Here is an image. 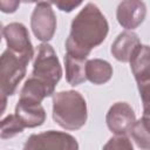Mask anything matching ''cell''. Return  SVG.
<instances>
[{"mask_svg": "<svg viewBox=\"0 0 150 150\" xmlns=\"http://www.w3.org/2000/svg\"><path fill=\"white\" fill-rule=\"evenodd\" d=\"M86 63H87V59H80L66 53L64 55L66 80L70 86H79L87 80Z\"/></svg>", "mask_w": 150, "mask_h": 150, "instance_id": "9a60e30c", "label": "cell"}, {"mask_svg": "<svg viewBox=\"0 0 150 150\" xmlns=\"http://www.w3.org/2000/svg\"><path fill=\"white\" fill-rule=\"evenodd\" d=\"M30 28L35 38L42 42L53 39L56 30V15L49 2L36 4L30 16Z\"/></svg>", "mask_w": 150, "mask_h": 150, "instance_id": "52a82bcc", "label": "cell"}, {"mask_svg": "<svg viewBox=\"0 0 150 150\" xmlns=\"http://www.w3.org/2000/svg\"><path fill=\"white\" fill-rule=\"evenodd\" d=\"M145 15L146 6L143 0H122L116 11L118 23L128 30L137 28L144 21Z\"/></svg>", "mask_w": 150, "mask_h": 150, "instance_id": "9c48e42d", "label": "cell"}, {"mask_svg": "<svg viewBox=\"0 0 150 150\" xmlns=\"http://www.w3.org/2000/svg\"><path fill=\"white\" fill-rule=\"evenodd\" d=\"M22 2H26V4H32V2H35V4H40V2H49L52 4V0H21Z\"/></svg>", "mask_w": 150, "mask_h": 150, "instance_id": "603a6c76", "label": "cell"}, {"mask_svg": "<svg viewBox=\"0 0 150 150\" xmlns=\"http://www.w3.org/2000/svg\"><path fill=\"white\" fill-rule=\"evenodd\" d=\"M129 134L131 138L136 142L137 146L141 149H150V135L142 125L141 121H136L131 127Z\"/></svg>", "mask_w": 150, "mask_h": 150, "instance_id": "e0dca14e", "label": "cell"}, {"mask_svg": "<svg viewBox=\"0 0 150 150\" xmlns=\"http://www.w3.org/2000/svg\"><path fill=\"white\" fill-rule=\"evenodd\" d=\"M32 75L55 87L62 76V68L53 47L42 42L38 47V54L33 63Z\"/></svg>", "mask_w": 150, "mask_h": 150, "instance_id": "277c9868", "label": "cell"}, {"mask_svg": "<svg viewBox=\"0 0 150 150\" xmlns=\"http://www.w3.org/2000/svg\"><path fill=\"white\" fill-rule=\"evenodd\" d=\"M87 103L75 90H64L53 95V120L66 130H79L87 122Z\"/></svg>", "mask_w": 150, "mask_h": 150, "instance_id": "7a4b0ae2", "label": "cell"}, {"mask_svg": "<svg viewBox=\"0 0 150 150\" xmlns=\"http://www.w3.org/2000/svg\"><path fill=\"white\" fill-rule=\"evenodd\" d=\"M144 129L149 132L150 135V105L149 107H143V115L142 118L139 120Z\"/></svg>", "mask_w": 150, "mask_h": 150, "instance_id": "7402d4cb", "label": "cell"}, {"mask_svg": "<svg viewBox=\"0 0 150 150\" xmlns=\"http://www.w3.org/2000/svg\"><path fill=\"white\" fill-rule=\"evenodd\" d=\"M54 91H55V87L32 75L30 77H28V80L25 82L23 87L21 88L20 98L41 103L43 98L52 96Z\"/></svg>", "mask_w": 150, "mask_h": 150, "instance_id": "7c38bea8", "label": "cell"}, {"mask_svg": "<svg viewBox=\"0 0 150 150\" xmlns=\"http://www.w3.org/2000/svg\"><path fill=\"white\" fill-rule=\"evenodd\" d=\"M28 62L8 48L0 59V91L1 95L12 96L26 75Z\"/></svg>", "mask_w": 150, "mask_h": 150, "instance_id": "3957f363", "label": "cell"}, {"mask_svg": "<svg viewBox=\"0 0 150 150\" xmlns=\"http://www.w3.org/2000/svg\"><path fill=\"white\" fill-rule=\"evenodd\" d=\"M129 62L137 82L150 80V46L141 45Z\"/></svg>", "mask_w": 150, "mask_h": 150, "instance_id": "4fadbf2b", "label": "cell"}, {"mask_svg": "<svg viewBox=\"0 0 150 150\" xmlns=\"http://www.w3.org/2000/svg\"><path fill=\"white\" fill-rule=\"evenodd\" d=\"M109 25L100 8L89 2L73 19L70 34L66 40L67 54L87 59L91 49L100 46L107 38Z\"/></svg>", "mask_w": 150, "mask_h": 150, "instance_id": "6da1fadb", "label": "cell"}, {"mask_svg": "<svg viewBox=\"0 0 150 150\" xmlns=\"http://www.w3.org/2000/svg\"><path fill=\"white\" fill-rule=\"evenodd\" d=\"M25 150L30 149H60V150H77L79 143L76 138L67 132L49 130L41 134L30 135L25 145Z\"/></svg>", "mask_w": 150, "mask_h": 150, "instance_id": "5b68a950", "label": "cell"}, {"mask_svg": "<svg viewBox=\"0 0 150 150\" xmlns=\"http://www.w3.org/2000/svg\"><path fill=\"white\" fill-rule=\"evenodd\" d=\"M21 0H0V8L4 13H14L19 6Z\"/></svg>", "mask_w": 150, "mask_h": 150, "instance_id": "44dd1931", "label": "cell"}, {"mask_svg": "<svg viewBox=\"0 0 150 150\" xmlns=\"http://www.w3.org/2000/svg\"><path fill=\"white\" fill-rule=\"evenodd\" d=\"M137 83H138V91L143 102V107H149L150 105V80L137 82Z\"/></svg>", "mask_w": 150, "mask_h": 150, "instance_id": "ffe728a7", "label": "cell"}, {"mask_svg": "<svg viewBox=\"0 0 150 150\" xmlns=\"http://www.w3.org/2000/svg\"><path fill=\"white\" fill-rule=\"evenodd\" d=\"M25 128L26 127L23 125L21 120L15 114H12V115L6 116L1 121V135L0 136L2 139L12 138V137L21 134Z\"/></svg>", "mask_w": 150, "mask_h": 150, "instance_id": "2e32d148", "label": "cell"}, {"mask_svg": "<svg viewBox=\"0 0 150 150\" xmlns=\"http://www.w3.org/2000/svg\"><path fill=\"white\" fill-rule=\"evenodd\" d=\"M15 115L26 128H36L46 121V111L41 103L19 98L15 105Z\"/></svg>", "mask_w": 150, "mask_h": 150, "instance_id": "30bf717a", "label": "cell"}, {"mask_svg": "<svg viewBox=\"0 0 150 150\" xmlns=\"http://www.w3.org/2000/svg\"><path fill=\"white\" fill-rule=\"evenodd\" d=\"M141 46L139 38L136 33L131 30H124L111 45V54L112 56L121 62H129L137 50V48Z\"/></svg>", "mask_w": 150, "mask_h": 150, "instance_id": "8fae6325", "label": "cell"}, {"mask_svg": "<svg viewBox=\"0 0 150 150\" xmlns=\"http://www.w3.org/2000/svg\"><path fill=\"white\" fill-rule=\"evenodd\" d=\"M83 0H52V4H54L60 11L70 13L75 8H77Z\"/></svg>", "mask_w": 150, "mask_h": 150, "instance_id": "d6986e66", "label": "cell"}, {"mask_svg": "<svg viewBox=\"0 0 150 150\" xmlns=\"http://www.w3.org/2000/svg\"><path fill=\"white\" fill-rule=\"evenodd\" d=\"M86 75L87 80H89L91 83L103 84L111 79L112 67L105 60L91 59L86 63Z\"/></svg>", "mask_w": 150, "mask_h": 150, "instance_id": "5bb4252c", "label": "cell"}, {"mask_svg": "<svg viewBox=\"0 0 150 150\" xmlns=\"http://www.w3.org/2000/svg\"><path fill=\"white\" fill-rule=\"evenodd\" d=\"M105 122L109 130L115 135L128 134L136 122L135 111L128 103L116 102L108 110Z\"/></svg>", "mask_w": 150, "mask_h": 150, "instance_id": "ba28073f", "label": "cell"}, {"mask_svg": "<svg viewBox=\"0 0 150 150\" xmlns=\"http://www.w3.org/2000/svg\"><path fill=\"white\" fill-rule=\"evenodd\" d=\"M103 149H127V150H132V143L130 141V138L127 136V134H122V135H115L114 137H111L108 143L103 146Z\"/></svg>", "mask_w": 150, "mask_h": 150, "instance_id": "ac0fdd59", "label": "cell"}, {"mask_svg": "<svg viewBox=\"0 0 150 150\" xmlns=\"http://www.w3.org/2000/svg\"><path fill=\"white\" fill-rule=\"evenodd\" d=\"M2 35L8 49L29 63L34 56V49L27 28L20 22H12L2 28Z\"/></svg>", "mask_w": 150, "mask_h": 150, "instance_id": "8992f818", "label": "cell"}]
</instances>
